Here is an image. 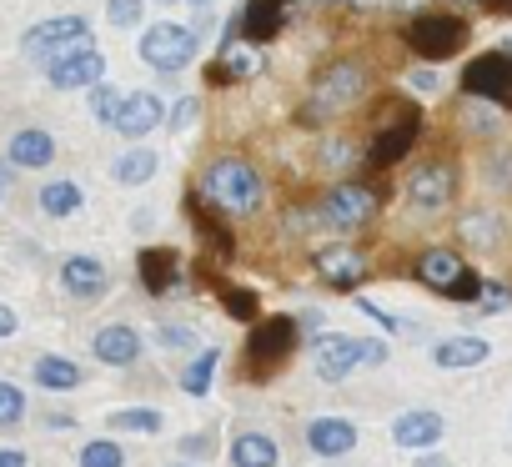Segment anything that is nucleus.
I'll use <instances>...</instances> for the list:
<instances>
[{
  "mask_svg": "<svg viewBox=\"0 0 512 467\" xmlns=\"http://www.w3.org/2000/svg\"><path fill=\"white\" fill-rule=\"evenodd\" d=\"M201 196L216 211H226V216H251L256 206L267 201V181L246 156H216L201 171Z\"/></svg>",
  "mask_w": 512,
  "mask_h": 467,
  "instance_id": "f257e3e1",
  "label": "nucleus"
},
{
  "mask_svg": "<svg viewBox=\"0 0 512 467\" xmlns=\"http://www.w3.org/2000/svg\"><path fill=\"white\" fill-rule=\"evenodd\" d=\"M86 51H96L86 16H51V21H41V26L26 31V56H41L46 66L71 61V56H86Z\"/></svg>",
  "mask_w": 512,
  "mask_h": 467,
  "instance_id": "f03ea898",
  "label": "nucleus"
},
{
  "mask_svg": "<svg viewBox=\"0 0 512 467\" xmlns=\"http://www.w3.org/2000/svg\"><path fill=\"white\" fill-rule=\"evenodd\" d=\"M402 36L422 61H452L467 46V21L452 11H422V16H412V26Z\"/></svg>",
  "mask_w": 512,
  "mask_h": 467,
  "instance_id": "7ed1b4c3",
  "label": "nucleus"
},
{
  "mask_svg": "<svg viewBox=\"0 0 512 467\" xmlns=\"http://www.w3.org/2000/svg\"><path fill=\"white\" fill-rule=\"evenodd\" d=\"M297 332H302V322L297 317H262L251 327V337H246V367H251V377H267V372H277L292 352H297Z\"/></svg>",
  "mask_w": 512,
  "mask_h": 467,
  "instance_id": "20e7f679",
  "label": "nucleus"
},
{
  "mask_svg": "<svg viewBox=\"0 0 512 467\" xmlns=\"http://www.w3.org/2000/svg\"><path fill=\"white\" fill-rule=\"evenodd\" d=\"M367 96V66L362 61H337L312 81V111L322 116H342Z\"/></svg>",
  "mask_w": 512,
  "mask_h": 467,
  "instance_id": "39448f33",
  "label": "nucleus"
},
{
  "mask_svg": "<svg viewBox=\"0 0 512 467\" xmlns=\"http://www.w3.org/2000/svg\"><path fill=\"white\" fill-rule=\"evenodd\" d=\"M417 277H422V287H432V292H442V297H452V302H477V292H482V277L477 272H467L462 267V257L457 252H447V247H432V252H422V262H417Z\"/></svg>",
  "mask_w": 512,
  "mask_h": 467,
  "instance_id": "423d86ee",
  "label": "nucleus"
},
{
  "mask_svg": "<svg viewBox=\"0 0 512 467\" xmlns=\"http://www.w3.org/2000/svg\"><path fill=\"white\" fill-rule=\"evenodd\" d=\"M196 51H201V41H196L191 26L161 21V26L141 31V61H146L151 71H186V66L196 61Z\"/></svg>",
  "mask_w": 512,
  "mask_h": 467,
  "instance_id": "0eeeda50",
  "label": "nucleus"
},
{
  "mask_svg": "<svg viewBox=\"0 0 512 467\" xmlns=\"http://www.w3.org/2000/svg\"><path fill=\"white\" fill-rule=\"evenodd\" d=\"M377 211V191L372 186H357V181H342L332 186L322 201H317V221L327 231H362Z\"/></svg>",
  "mask_w": 512,
  "mask_h": 467,
  "instance_id": "6e6552de",
  "label": "nucleus"
},
{
  "mask_svg": "<svg viewBox=\"0 0 512 467\" xmlns=\"http://www.w3.org/2000/svg\"><path fill=\"white\" fill-rule=\"evenodd\" d=\"M402 196H407V206H417V211H442V206H452V201H457V166H452V161H422V166L407 176Z\"/></svg>",
  "mask_w": 512,
  "mask_h": 467,
  "instance_id": "1a4fd4ad",
  "label": "nucleus"
},
{
  "mask_svg": "<svg viewBox=\"0 0 512 467\" xmlns=\"http://www.w3.org/2000/svg\"><path fill=\"white\" fill-rule=\"evenodd\" d=\"M462 91H467V96H482V101H492V106H512V56H507V51L477 56V61L462 71Z\"/></svg>",
  "mask_w": 512,
  "mask_h": 467,
  "instance_id": "9d476101",
  "label": "nucleus"
},
{
  "mask_svg": "<svg viewBox=\"0 0 512 467\" xmlns=\"http://www.w3.org/2000/svg\"><path fill=\"white\" fill-rule=\"evenodd\" d=\"M287 16H292L287 0H246V6L236 11V21H231V36H226V41L241 36V41H251V46H267L272 36H282Z\"/></svg>",
  "mask_w": 512,
  "mask_h": 467,
  "instance_id": "9b49d317",
  "label": "nucleus"
},
{
  "mask_svg": "<svg viewBox=\"0 0 512 467\" xmlns=\"http://www.w3.org/2000/svg\"><path fill=\"white\" fill-rule=\"evenodd\" d=\"M417 131H422V111L417 106H402V116L387 126V131H377L372 136V146H367V166H392V161H402L412 146H417Z\"/></svg>",
  "mask_w": 512,
  "mask_h": 467,
  "instance_id": "f8f14e48",
  "label": "nucleus"
},
{
  "mask_svg": "<svg viewBox=\"0 0 512 467\" xmlns=\"http://www.w3.org/2000/svg\"><path fill=\"white\" fill-rule=\"evenodd\" d=\"M312 352H317V377H322V382H342L352 367L367 362V342L342 337V332H322Z\"/></svg>",
  "mask_w": 512,
  "mask_h": 467,
  "instance_id": "ddd939ff",
  "label": "nucleus"
},
{
  "mask_svg": "<svg viewBox=\"0 0 512 467\" xmlns=\"http://www.w3.org/2000/svg\"><path fill=\"white\" fill-rule=\"evenodd\" d=\"M317 277L332 287V292H357L362 287V277H367V262H362V252L357 247H322L317 252Z\"/></svg>",
  "mask_w": 512,
  "mask_h": 467,
  "instance_id": "4468645a",
  "label": "nucleus"
},
{
  "mask_svg": "<svg viewBox=\"0 0 512 467\" xmlns=\"http://www.w3.org/2000/svg\"><path fill=\"white\" fill-rule=\"evenodd\" d=\"M46 81L56 91H96V86H106V56L101 51H86V56L56 61V66H46Z\"/></svg>",
  "mask_w": 512,
  "mask_h": 467,
  "instance_id": "2eb2a0df",
  "label": "nucleus"
},
{
  "mask_svg": "<svg viewBox=\"0 0 512 467\" xmlns=\"http://www.w3.org/2000/svg\"><path fill=\"white\" fill-rule=\"evenodd\" d=\"M61 287H66L76 302H96V297H106L111 272H106L101 257H66V262H61Z\"/></svg>",
  "mask_w": 512,
  "mask_h": 467,
  "instance_id": "dca6fc26",
  "label": "nucleus"
},
{
  "mask_svg": "<svg viewBox=\"0 0 512 467\" xmlns=\"http://www.w3.org/2000/svg\"><path fill=\"white\" fill-rule=\"evenodd\" d=\"M51 161H56V136L41 131V126L16 131L11 146H6V166H11V171H41V166H51Z\"/></svg>",
  "mask_w": 512,
  "mask_h": 467,
  "instance_id": "f3484780",
  "label": "nucleus"
},
{
  "mask_svg": "<svg viewBox=\"0 0 512 467\" xmlns=\"http://www.w3.org/2000/svg\"><path fill=\"white\" fill-rule=\"evenodd\" d=\"M161 116H166V106H161L156 91H131L126 106H121V116H116V131L126 141H141V136H151L161 126Z\"/></svg>",
  "mask_w": 512,
  "mask_h": 467,
  "instance_id": "a211bd4d",
  "label": "nucleus"
},
{
  "mask_svg": "<svg viewBox=\"0 0 512 467\" xmlns=\"http://www.w3.org/2000/svg\"><path fill=\"white\" fill-rule=\"evenodd\" d=\"M91 352H96L106 367H136V362H141V332L126 327V322H111V327L96 332Z\"/></svg>",
  "mask_w": 512,
  "mask_h": 467,
  "instance_id": "6ab92c4d",
  "label": "nucleus"
},
{
  "mask_svg": "<svg viewBox=\"0 0 512 467\" xmlns=\"http://www.w3.org/2000/svg\"><path fill=\"white\" fill-rule=\"evenodd\" d=\"M136 267H141V287H146L151 297H171L176 282H181V257H176L171 247H146Z\"/></svg>",
  "mask_w": 512,
  "mask_h": 467,
  "instance_id": "aec40b11",
  "label": "nucleus"
},
{
  "mask_svg": "<svg viewBox=\"0 0 512 467\" xmlns=\"http://www.w3.org/2000/svg\"><path fill=\"white\" fill-rule=\"evenodd\" d=\"M442 432H447V422H442L437 412H427V407L402 412V417L392 422V442H397V447H412V452L437 447V442H442Z\"/></svg>",
  "mask_w": 512,
  "mask_h": 467,
  "instance_id": "412c9836",
  "label": "nucleus"
},
{
  "mask_svg": "<svg viewBox=\"0 0 512 467\" xmlns=\"http://www.w3.org/2000/svg\"><path fill=\"white\" fill-rule=\"evenodd\" d=\"M492 357V347L482 342V337H442L437 347H432V362L442 367V372H462V367H482Z\"/></svg>",
  "mask_w": 512,
  "mask_h": 467,
  "instance_id": "4be33fe9",
  "label": "nucleus"
},
{
  "mask_svg": "<svg viewBox=\"0 0 512 467\" xmlns=\"http://www.w3.org/2000/svg\"><path fill=\"white\" fill-rule=\"evenodd\" d=\"M307 447L322 452V457H342V452L357 447V427H352L347 417H317V422L307 427Z\"/></svg>",
  "mask_w": 512,
  "mask_h": 467,
  "instance_id": "5701e85b",
  "label": "nucleus"
},
{
  "mask_svg": "<svg viewBox=\"0 0 512 467\" xmlns=\"http://www.w3.org/2000/svg\"><path fill=\"white\" fill-rule=\"evenodd\" d=\"M457 237L477 252H497L502 247V216L497 211H462L457 216Z\"/></svg>",
  "mask_w": 512,
  "mask_h": 467,
  "instance_id": "b1692460",
  "label": "nucleus"
},
{
  "mask_svg": "<svg viewBox=\"0 0 512 467\" xmlns=\"http://www.w3.org/2000/svg\"><path fill=\"white\" fill-rule=\"evenodd\" d=\"M156 171H161V156H156L151 146H131V151H121V156L111 161V176H116L121 186H146Z\"/></svg>",
  "mask_w": 512,
  "mask_h": 467,
  "instance_id": "393cba45",
  "label": "nucleus"
},
{
  "mask_svg": "<svg viewBox=\"0 0 512 467\" xmlns=\"http://www.w3.org/2000/svg\"><path fill=\"white\" fill-rule=\"evenodd\" d=\"M231 467H277V442L267 432H241L231 442Z\"/></svg>",
  "mask_w": 512,
  "mask_h": 467,
  "instance_id": "a878e982",
  "label": "nucleus"
},
{
  "mask_svg": "<svg viewBox=\"0 0 512 467\" xmlns=\"http://www.w3.org/2000/svg\"><path fill=\"white\" fill-rule=\"evenodd\" d=\"M81 206H86V191H81L76 181H46V186H41V211H46V216L61 221V216H76Z\"/></svg>",
  "mask_w": 512,
  "mask_h": 467,
  "instance_id": "bb28decb",
  "label": "nucleus"
},
{
  "mask_svg": "<svg viewBox=\"0 0 512 467\" xmlns=\"http://www.w3.org/2000/svg\"><path fill=\"white\" fill-rule=\"evenodd\" d=\"M216 66L226 71V81H241V76L262 71V51H256L251 41H221V61Z\"/></svg>",
  "mask_w": 512,
  "mask_h": 467,
  "instance_id": "cd10ccee",
  "label": "nucleus"
},
{
  "mask_svg": "<svg viewBox=\"0 0 512 467\" xmlns=\"http://www.w3.org/2000/svg\"><path fill=\"white\" fill-rule=\"evenodd\" d=\"M216 362H221L216 347L196 352V357L186 362V372H181V392H186V397H206V392H211V377H216Z\"/></svg>",
  "mask_w": 512,
  "mask_h": 467,
  "instance_id": "c85d7f7f",
  "label": "nucleus"
},
{
  "mask_svg": "<svg viewBox=\"0 0 512 467\" xmlns=\"http://www.w3.org/2000/svg\"><path fill=\"white\" fill-rule=\"evenodd\" d=\"M36 382L46 392H71V387H81V367L66 357H36Z\"/></svg>",
  "mask_w": 512,
  "mask_h": 467,
  "instance_id": "c756f323",
  "label": "nucleus"
},
{
  "mask_svg": "<svg viewBox=\"0 0 512 467\" xmlns=\"http://www.w3.org/2000/svg\"><path fill=\"white\" fill-rule=\"evenodd\" d=\"M322 166L327 171H352V166H367V151H357L352 141H322Z\"/></svg>",
  "mask_w": 512,
  "mask_h": 467,
  "instance_id": "7c9ffc66",
  "label": "nucleus"
},
{
  "mask_svg": "<svg viewBox=\"0 0 512 467\" xmlns=\"http://www.w3.org/2000/svg\"><path fill=\"white\" fill-rule=\"evenodd\" d=\"M472 312H477V317H502V312H512V287H502V282H482Z\"/></svg>",
  "mask_w": 512,
  "mask_h": 467,
  "instance_id": "2f4dec72",
  "label": "nucleus"
},
{
  "mask_svg": "<svg viewBox=\"0 0 512 467\" xmlns=\"http://www.w3.org/2000/svg\"><path fill=\"white\" fill-rule=\"evenodd\" d=\"M81 467H126V452H121V442L96 437V442L81 447Z\"/></svg>",
  "mask_w": 512,
  "mask_h": 467,
  "instance_id": "473e14b6",
  "label": "nucleus"
},
{
  "mask_svg": "<svg viewBox=\"0 0 512 467\" xmlns=\"http://www.w3.org/2000/svg\"><path fill=\"white\" fill-rule=\"evenodd\" d=\"M111 427H116V432H161V412H151V407H126V412H111Z\"/></svg>",
  "mask_w": 512,
  "mask_h": 467,
  "instance_id": "72a5a7b5",
  "label": "nucleus"
},
{
  "mask_svg": "<svg viewBox=\"0 0 512 467\" xmlns=\"http://www.w3.org/2000/svg\"><path fill=\"white\" fill-rule=\"evenodd\" d=\"M121 106H126V96H121L116 86H96V91H91V116H96L101 126H116Z\"/></svg>",
  "mask_w": 512,
  "mask_h": 467,
  "instance_id": "f704fd0d",
  "label": "nucleus"
},
{
  "mask_svg": "<svg viewBox=\"0 0 512 467\" xmlns=\"http://www.w3.org/2000/svg\"><path fill=\"white\" fill-rule=\"evenodd\" d=\"M221 307L236 322H256V292H246V287H221Z\"/></svg>",
  "mask_w": 512,
  "mask_h": 467,
  "instance_id": "c9c22d12",
  "label": "nucleus"
},
{
  "mask_svg": "<svg viewBox=\"0 0 512 467\" xmlns=\"http://www.w3.org/2000/svg\"><path fill=\"white\" fill-rule=\"evenodd\" d=\"M26 412V392L16 382H0V427H16Z\"/></svg>",
  "mask_w": 512,
  "mask_h": 467,
  "instance_id": "e433bc0d",
  "label": "nucleus"
},
{
  "mask_svg": "<svg viewBox=\"0 0 512 467\" xmlns=\"http://www.w3.org/2000/svg\"><path fill=\"white\" fill-rule=\"evenodd\" d=\"M106 21L121 26V31L141 26V0H106Z\"/></svg>",
  "mask_w": 512,
  "mask_h": 467,
  "instance_id": "4c0bfd02",
  "label": "nucleus"
},
{
  "mask_svg": "<svg viewBox=\"0 0 512 467\" xmlns=\"http://www.w3.org/2000/svg\"><path fill=\"white\" fill-rule=\"evenodd\" d=\"M156 342L176 347V352H196V332H186V327H156Z\"/></svg>",
  "mask_w": 512,
  "mask_h": 467,
  "instance_id": "58836bf2",
  "label": "nucleus"
},
{
  "mask_svg": "<svg viewBox=\"0 0 512 467\" xmlns=\"http://www.w3.org/2000/svg\"><path fill=\"white\" fill-rule=\"evenodd\" d=\"M357 312H367V317H372V322H382V327H387V332H402V322H397V317H392V312H382V307H377V302H367V297H362V302H357Z\"/></svg>",
  "mask_w": 512,
  "mask_h": 467,
  "instance_id": "ea45409f",
  "label": "nucleus"
},
{
  "mask_svg": "<svg viewBox=\"0 0 512 467\" xmlns=\"http://www.w3.org/2000/svg\"><path fill=\"white\" fill-rule=\"evenodd\" d=\"M492 176H497L502 186H512V151H497V156H492Z\"/></svg>",
  "mask_w": 512,
  "mask_h": 467,
  "instance_id": "a19ab883",
  "label": "nucleus"
},
{
  "mask_svg": "<svg viewBox=\"0 0 512 467\" xmlns=\"http://www.w3.org/2000/svg\"><path fill=\"white\" fill-rule=\"evenodd\" d=\"M196 111H201L196 101H181V106H176V116H171V126H176V131H186V126L196 121Z\"/></svg>",
  "mask_w": 512,
  "mask_h": 467,
  "instance_id": "79ce46f5",
  "label": "nucleus"
},
{
  "mask_svg": "<svg viewBox=\"0 0 512 467\" xmlns=\"http://www.w3.org/2000/svg\"><path fill=\"white\" fill-rule=\"evenodd\" d=\"M0 467H26V452L21 447H6V452H0Z\"/></svg>",
  "mask_w": 512,
  "mask_h": 467,
  "instance_id": "37998d69",
  "label": "nucleus"
},
{
  "mask_svg": "<svg viewBox=\"0 0 512 467\" xmlns=\"http://www.w3.org/2000/svg\"><path fill=\"white\" fill-rule=\"evenodd\" d=\"M0 337H16V312L0 307Z\"/></svg>",
  "mask_w": 512,
  "mask_h": 467,
  "instance_id": "c03bdc74",
  "label": "nucleus"
},
{
  "mask_svg": "<svg viewBox=\"0 0 512 467\" xmlns=\"http://www.w3.org/2000/svg\"><path fill=\"white\" fill-rule=\"evenodd\" d=\"M387 362V347L382 342H367V367H382Z\"/></svg>",
  "mask_w": 512,
  "mask_h": 467,
  "instance_id": "a18cd8bd",
  "label": "nucleus"
},
{
  "mask_svg": "<svg viewBox=\"0 0 512 467\" xmlns=\"http://www.w3.org/2000/svg\"><path fill=\"white\" fill-rule=\"evenodd\" d=\"M482 6H487L492 16H512V0H482Z\"/></svg>",
  "mask_w": 512,
  "mask_h": 467,
  "instance_id": "49530a36",
  "label": "nucleus"
},
{
  "mask_svg": "<svg viewBox=\"0 0 512 467\" xmlns=\"http://www.w3.org/2000/svg\"><path fill=\"white\" fill-rule=\"evenodd\" d=\"M181 447H186V452H191V457H196V452H201V457H206V447H211V442H206V437H186V442H181Z\"/></svg>",
  "mask_w": 512,
  "mask_h": 467,
  "instance_id": "de8ad7c7",
  "label": "nucleus"
},
{
  "mask_svg": "<svg viewBox=\"0 0 512 467\" xmlns=\"http://www.w3.org/2000/svg\"><path fill=\"white\" fill-rule=\"evenodd\" d=\"M352 11H377V6H392V0H347Z\"/></svg>",
  "mask_w": 512,
  "mask_h": 467,
  "instance_id": "09e8293b",
  "label": "nucleus"
},
{
  "mask_svg": "<svg viewBox=\"0 0 512 467\" xmlns=\"http://www.w3.org/2000/svg\"><path fill=\"white\" fill-rule=\"evenodd\" d=\"M392 6H402V11H417V6H422V0H392ZM417 16H422V11H417Z\"/></svg>",
  "mask_w": 512,
  "mask_h": 467,
  "instance_id": "8fccbe9b",
  "label": "nucleus"
},
{
  "mask_svg": "<svg viewBox=\"0 0 512 467\" xmlns=\"http://www.w3.org/2000/svg\"><path fill=\"white\" fill-rule=\"evenodd\" d=\"M457 6H482V0H457Z\"/></svg>",
  "mask_w": 512,
  "mask_h": 467,
  "instance_id": "3c124183",
  "label": "nucleus"
},
{
  "mask_svg": "<svg viewBox=\"0 0 512 467\" xmlns=\"http://www.w3.org/2000/svg\"><path fill=\"white\" fill-rule=\"evenodd\" d=\"M191 6H211V0H191Z\"/></svg>",
  "mask_w": 512,
  "mask_h": 467,
  "instance_id": "603ef678",
  "label": "nucleus"
},
{
  "mask_svg": "<svg viewBox=\"0 0 512 467\" xmlns=\"http://www.w3.org/2000/svg\"><path fill=\"white\" fill-rule=\"evenodd\" d=\"M161 6H171V0H161Z\"/></svg>",
  "mask_w": 512,
  "mask_h": 467,
  "instance_id": "864d4df0",
  "label": "nucleus"
}]
</instances>
